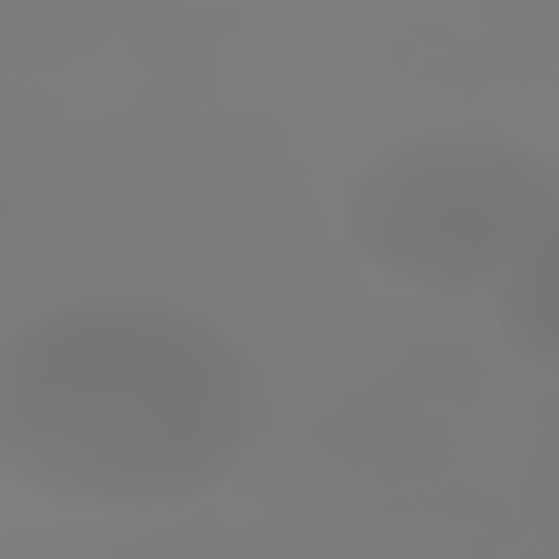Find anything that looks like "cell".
<instances>
[{
	"label": "cell",
	"instance_id": "obj_1",
	"mask_svg": "<svg viewBox=\"0 0 559 559\" xmlns=\"http://www.w3.org/2000/svg\"><path fill=\"white\" fill-rule=\"evenodd\" d=\"M243 336L165 297H73L0 343V474L73 507H178L270 435Z\"/></svg>",
	"mask_w": 559,
	"mask_h": 559
},
{
	"label": "cell",
	"instance_id": "obj_2",
	"mask_svg": "<svg viewBox=\"0 0 559 559\" xmlns=\"http://www.w3.org/2000/svg\"><path fill=\"white\" fill-rule=\"evenodd\" d=\"M559 217V158L493 126H428L382 145L343 198L369 270L421 297L500 290Z\"/></svg>",
	"mask_w": 559,
	"mask_h": 559
},
{
	"label": "cell",
	"instance_id": "obj_3",
	"mask_svg": "<svg viewBox=\"0 0 559 559\" xmlns=\"http://www.w3.org/2000/svg\"><path fill=\"white\" fill-rule=\"evenodd\" d=\"M500 330L526 362L559 376V217L526 250V263L500 284Z\"/></svg>",
	"mask_w": 559,
	"mask_h": 559
}]
</instances>
